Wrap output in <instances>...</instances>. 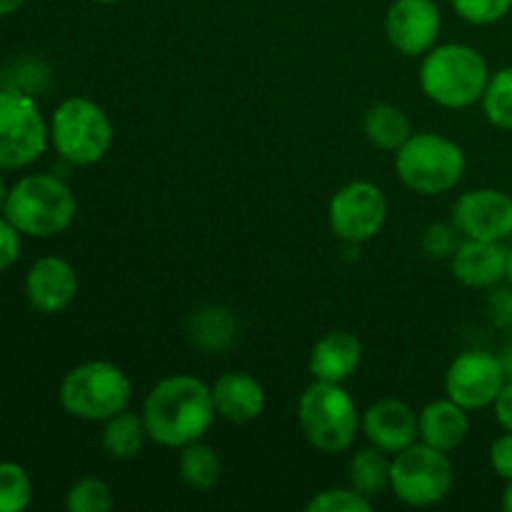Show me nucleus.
Returning a JSON list of instances; mask_svg holds the SVG:
<instances>
[{"label": "nucleus", "mask_w": 512, "mask_h": 512, "mask_svg": "<svg viewBox=\"0 0 512 512\" xmlns=\"http://www.w3.org/2000/svg\"><path fill=\"white\" fill-rule=\"evenodd\" d=\"M93 3H100V5H115V3H120V0H93Z\"/></svg>", "instance_id": "40"}, {"label": "nucleus", "mask_w": 512, "mask_h": 512, "mask_svg": "<svg viewBox=\"0 0 512 512\" xmlns=\"http://www.w3.org/2000/svg\"><path fill=\"white\" fill-rule=\"evenodd\" d=\"M470 433L468 410L448 395L425 405L418 413V440L443 453H453Z\"/></svg>", "instance_id": "19"}, {"label": "nucleus", "mask_w": 512, "mask_h": 512, "mask_svg": "<svg viewBox=\"0 0 512 512\" xmlns=\"http://www.w3.org/2000/svg\"><path fill=\"white\" fill-rule=\"evenodd\" d=\"M365 438L383 453L395 455L418 443V413L398 398H383L360 418Z\"/></svg>", "instance_id": "14"}, {"label": "nucleus", "mask_w": 512, "mask_h": 512, "mask_svg": "<svg viewBox=\"0 0 512 512\" xmlns=\"http://www.w3.org/2000/svg\"><path fill=\"white\" fill-rule=\"evenodd\" d=\"M508 383V373L498 355L488 350H468L450 363L445 373V393L465 410H483L498 400Z\"/></svg>", "instance_id": "11"}, {"label": "nucleus", "mask_w": 512, "mask_h": 512, "mask_svg": "<svg viewBox=\"0 0 512 512\" xmlns=\"http://www.w3.org/2000/svg\"><path fill=\"white\" fill-rule=\"evenodd\" d=\"M235 333H238V323L230 310L220 308V305H210V308L195 313L193 325H190L193 343L203 350H225L235 340Z\"/></svg>", "instance_id": "24"}, {"label": "nucleus", "mask_w": 512, "mask_h": 512, "mask_svg": "<svg viewBox=\"0 0 512 512\" xmlns=\"http://www.w3.org/2000/svg\"><path fill=\"white\" fill-rule=\"evenodd\" d=\"M50 128L33 95L18 88L0 90V170H20L45 153Z\"/></svg>", "instance_id": "9"}, {"label": "nucleus", "mask_w": 512, "mask_h": 512, "mask_svg": "<svg viewBox=\"0 0 512 512\" xmlns=\"http://www.w3.org/2000/svg\"><path fill=\"white\" fill-rule=\"evenodd\" d=\"M223 465H220L218 453L203 440H195L180 448L178 455V475L188 488L210 490L218 485Z\"/></svg>", "instance_id": "23"}, {"label": "nucleus", "mask_w": 512, "mask_h": 512, "mask_svg": "<svg viewBox=\"0 0 512 512\" xmlns=\"http://www.w3.org/2000/svg\"><path fill=\"white\" fill-rule=\"evenodd\" d=\"M505 280H508V285L512 288V248H508V273H505Z\"/></svg>", "instance_id": "39"}, {"label": "nucleus", "mask_w": 512, "mask_h": 512, "mask_svg": "<svg viewBox=\"0 0 512 512\" xmlns=\"http://www.w3.org/2000/svg\"><path fill=\"white\" fill-rule=\"evenodd\" d=\"M450 5L470 25H495L512 10V0H450Z\"/></svg>", "instance_id": "29"}, {"label": "nucleus", "mask_w": 512, "mask_h": 512, "mask_svg": "<svg viewBox=\"0 0 512 512\" xmlns=\"http://www.w3.org/2000/svg\"><path fill=\"white\" fill-rule=\"evenodd\" d=\"M78 295V273L68 260L45 255L25 275V298L38 313L55 315L68 308Z\"/></svg>", "instance_id": "15"}, {"label": "nucleus", "mask_w": 512, "mask_h": 512, "mask_svg": "<svg viewBox=\"0 0 512 512\" xmlns=\"http://www.w3.org/2000/svg\"><path fill=\"white\" fill-rule=\"evenodd\" d=\"M145 440H150L145 420L143 415L133 413V410H123V413L105 420L103 435H100L103 450L113 460L138 458V455L143 453Z\"/></svg>", "instance_id": "21"}, {"label": "nucleus", "mask_w": 512, "mask_h": 512, "mask_svg": "<svg viewBox=\"0 0 512 512\" xmlns=\"http://www.w3.org/2000/svg\"><path fill=\"white\" fill-rule=\"evenodd\" d=\"M490 75L488 60L473 45L443 43L423 55L418 83L435 105L463 110L483 100Z\"/></svg>", "instance_id": "2"}, {"label": "nucleus", "mask_w": 512, "mask_h": 512, "mask_svg": "<svg viewBox=\"0 0 512 512\" xmlns=\"http://www.w3.org/2000/svg\"><path fill=\"white\" fill-rule=\"evenodd\" d=\"M50 143L70 165H95L113 145V123L108 113L90 98H68L50 118Z\"/></svg>", "instance_id": "7"}, {"label": "nucleus", "mask_w": 512, "mask_h": 512, "mask_svg": "<svg viewBox=\"0 0 512 512\" xmlns=\"http://www.w3.org/2000/svg\"><path fill=\"white\" fill-rule=\"evenodd\" d=\"M363 133L368 143L375 145L378 150L398 153L405 140L413 135V128H410V118L405 115V110H400L398 105L378 103L365 113Z\"/></svg>", "instance_id": "20"}, {"label": "nucleus", "mask_w": 512, "mask_h": 512, "mask_svg": "<svg viewBox=\"0 0 512 512\" xmlns=\"http://www.w3.org/2000/svg\"><path fill=\"white\" fill-rule=\"evenodd\" d=\"M390 463L393 460H388V453L378 450L375 445L360 448L358 453H353L348 465L350 488L358 490L368 500L380 498L390 490Z\"/></svg>", "instance_id": "22"}, {"label": "nucleus", "mask_w": 512, "mask_h": 512, "mask_svg": "<svg viewBox=\"0 0 512 512\" xmlns=\"http://www.w3.org/2000/svg\"><path fill=\"white\" fill-rule=\"evenodd\" d=\"M480 103H483V113L490 125L512 133V65L490 75V83Z\"/></svg>", "instance_id": "25"}, {"label": "nucleus", "mask_w": 512, "mask_h": 512, "mask_svg": "<svg viewBox=\"0 0 512 512\" xmlns=\"http://www.w3.org/2000/svg\"><path fill=\"white\" fill-rule=\"evenodd\" d=\"M363 363V343L348 330H330L313 345L308 358L310 375L325 383H345Z\"/></svg>", "instance_id": "17"}, {"label": "nucleus", "mask_w": 512, "mask_h": 512, "mask_svg": "<svg viewBox=\"0 0 512 512\" xmlns=\"http://www.w3.org/2000/svg\"><path fill=\"white\" fill-rule=\"evenodd\" d=\"M463 240H465L463 233H460V230L453 225V220H450V223L430 225V228L425 230L423 250L430 255V258H438V260L448 258L450 260L455 253H458V248Z\"/></svg>", "instance_id": "30"}, {"label": "nucleus", "mask_w": 512, "mask_h": 512, "mask_svg": "<svg viewBox=\"0 0 512 512\" xmlns=\"http://www.w3.org/2000/svg\"><path fill=\"white\" fill-rule=\"evenodd\" d=\"M500 360H503L505 373H508V378H512V345H510L508 350H505V355H503V358H500Z\"/></svg>", "instance_id": "38"}, {"label": "nucleus", "mask_w": 512, "mask_h": 512, "mask_svg": "<svg viewBox=\"0 0 512 512\" xmlns=\"http://www.w3.org/2000/svg\"><path fill=\"white\" fill-rule=\"evenodd\" d=\"M115 505L113 490L100 478H83L70 485L65 508L70 512H110Z\"/></svg>", "instance_id": "27"}, {"label": "nucleus", "mask_w": 512, "mask_h": 512, "mask_svg": "<svg viewBox=\"0 0 512 512\" xmlns=\"http://www.w3.org/2000/svg\"><path fill=\"white\" fill-rule=\"evenodd\" d=\"M395 173L418 195H443L465 175V153L440 133H413L395 153Z\"/></svg>", "instance_id": "6"}, {"label": "nucleus", "mask_w": 512, "mask_h": 512, "mask_svg": "<svg viewBox=\"0 0 512 512\" xmlns=\"http://www.w3.org/2000/svg\"><path fill=\"white\" fill-rule=\"evenodd\" d=\"M455 485V468L448 453L425 443L393 455L390 463V493L410 508H430L443 503Z\"/></svg>", "instance_id": "8"}, {"label": "nucleus", "mask_w": 512, "mask_h": 512, "mask_svg": "<svg viewBox=\"0 0 512 512\" xmlns=\"http://www.w3.org/2000/svg\"><path fill=\"white\" fill-rule=\"evenodd\" d=\"M488 313L498 325H512V288L493 290L488 300Z\"/></svg>", "instance_id": "33"}, {"label": "nucleus", "mask_w": 512, "mask_h": 512, "mask_svg": "<svg viewBox=\"0 0 512 512\" xmlns=\"http://www.w3.org/2000/svg\"><path fill=\"white\" fill-rule=\"evenodd\" d=\"M33 500V480L18 463H0V512H20Z\"/></svg>", "instance_id": "26"}, {"label": "nucleus", "mask_w": 512, "mask_h": 512, "mask_svg": "<svg viewBox=\"0 0 512 512\" xmlns=\"http://www.w3.org/2000/svg\"><path fill=\"white\" fill-rule=\"evenodd\" d=\"M308 512H370L373 500L360 495L353 488H328L323 493H315L305 505Z\"/></svg>", "instance_id": "28"}, {"label": "nucleus", "mask_w": 512, "mask_h": 512, "mask_svg": "<svg viewBox=\"0 0 512 512\" xmlns=\"http://www.w3.org/2000/svg\"><path fill=\"white\" fill-rule=\"evenodd\" d=\"M148 438L163 448L203 440L215 420L213 390L195 375H168L150 388L140 410Z\"/></svg>", "instance_id": "1"}, {"label": "nucleus", "mask_w": 512, "mask_h": 512, "mask_svg": "<svg viewBox=\"0 0 512 512\" xmlns=\"http://www.w3.org/2000/svg\"><path fill=\"white\" fill-rule=\"evenodd\" d=\"M8 185H5V178H3V173H0V213H3V208H5V200H8Z\"/></svg>", "instance_id": "37"}, {"label": "nucleus", "mask_w": 512, "mask_h": 512, "mask_svg": "<svg viewBox=\"0 0 512 512\" xmlns=\"http://www.w3.org/2000/svg\"><path fill=\"white\" fill-rule=\"evenodd\" d=\"M450 263L455 280L465 288H495L508 273V248L498 240L465 238Z\"/></svg>", "instance_id": "16"}, {"label": "nucleus", "mask_w": 512, "mask_h": 512, "mask_svg": "<svg viewBox=\"0 0 512 512\" xmlns=\"http://www.w3.org/2000/svg\"><path fill=\"white\" fill-rule=\"evenodd\" d=\"M443 15L435 0H393L385 15L390 45L408 58H423L438 45Z\"/></svg>", "instance_id": "13"}, {"label": "nucleus", "mask_w": 512, "mask_h": 512, "mask_svg": "<svg viewBox=\"0 0 512 512\" xmlns=\"http://www.w3.org/2000/svg\"><path fill=\"white\" fill-rule=\"evenodd\" d=\"M215 413L228 423H253L265 410V390L250 373L228 370L213 385Z\"/></svg>", "instance_id": "18"}, {"label": "nucleus", "mask_w": 512, "mask_h": 512, "mask_svg": "<svg viewBox=\"0 0 512 512\" xmlns=\"http://www.w3.org/2000/svg\"><path fill=\"white\" fill-rule=\"evenodd\" d=\"M490 468L505 483L512 480V433H508V430L490 445Z\"/></svg>", "instance_id": "32"}, {"label": "nucleus", "mask_w": 512, "mask_h": 512, "mask_svg": "<svg viewBox=\"0 0 512 512\" xmlns=\"http://www.w3.org/2000/svg\"><path fill=\"white\" fill-rule=\"evenodd\" d=\"M500 505H503L505 512H512V480H508L503 490V498H500Z\"/></svg>", "instance_id": "36"}, {"label": "nucleus", "mask_w": 512, "mask_h": 512, "mask_svg": "<svg viewBox=\"0 0 512 512\" xmlns=\"http://www.w3.org/2000/svg\"><path fill=\"white\" fill-rule=\"evenodd\" d=\"M453 225L470 240H505L512 235V195L495 188H475L453 205Z\"/></svg>", "instance_id": "12"}, {"label": "nucleus", "mask_w": 512, "mask_h": 512, "mask_svg": "<svg viewBox=\"0 0 512 512\" xmlns=\"http://www.w3.org/2000/svg\"><path fill=\"white\" fill-rule=\"evenodd\" d=\"M493 410H495V420L500 423V428L512 433V378H508L505 388L500 390L498 400L493 403Z\"/></svg>", "instance_id": "34"}, {"label": "nucleus", "mask_w": 512, "mask_h": 512, "mask_svg": "<svg viewBox=\"0 0 512 512\" xmlns=\"http://www.w3.org/2000/svg\"><path fill=\"white\" fill-rule=\"evenodd\" d=\"M360 418L353 395L343 383H325L315 380L305 388L298 403V423L305 440L320 453H343L353 448L358 435Z\"/></svg>", "instance_id": "5"}, {"label": "nucleus", "mask_w": 512, "mask_h": 512, "mask_svg": "<svg viewBox=\"0 0 512 512\" xmlns=\"http://www.w3.org/2000/svg\"><path fill=\"white\" fill-rule=\"evenodd\" d=\"M60 405L73 418L85 423H105L128 410L133 383L123 368L110 360H88L70 370L60 383Z\"/></svg>", "instance_id": "4"}, {"label": "nucleus", "mask_w": 512, "mask_h": 512, "mask_svg": "<svg viewBox=\"0 0 512 512\" xmlns=\"http://www.w3.org/2000/svg\"><path fill=\"white\" fill-rule=\"evenodd\" d=\"M388 220V198L370 180H353L330 198L328 223L338 240L360 245L373 240Z\"/></svg>", "instance_id": "10"}, {"label": "nucleus", "mask_w": 512, "mask_h": 512, "mask_svg": "<svg viewBox=\"0 0 512 512\" xmlns=\"http://www.w3.org/2000/svg\"><path fill=\"white\" fill-rule=\"evenodd\" d=\"M23 5H25V0H0V18L15 13V10H20Z\"/></svg>", "instance_id": "35"}, {"label": "nucleus", "mask_w": 512, "mask_h": 512, "mask_svg": "<svg viewBox=\"0 0 512 512\" xmlns=\"http://www.w3.org/2000/svg\"><path fill=\"white\" fill-rule=\"evenodd\" d=\"M78 200L65 180L50 173L20 178L8 190L3 215L28 238H55L73 225Z\"/></svg>", "instance_id": "3"}, {"label": "nucleus", "mask_w": 512, "mask_h": 512, "mask_svg": "<svg viewBox=\"0 0 512 512\" xmlns=\"http://www.w3.org/2000/svg\"><path fill=\"white\" fill-rule=\"evenodd\" d=\"M20 258V230L8 218H0V275Z\"/></svg>", "instance_id": "31"}]
</instances>
